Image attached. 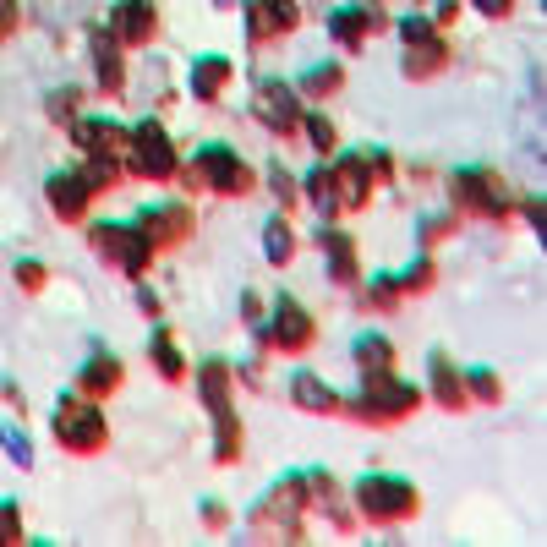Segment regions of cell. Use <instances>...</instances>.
<instances>
[{
    "instance_id": "obj_1",
    "label": "cell",
    "mask_w": 547,
    "mask_h": 547,
    "mask_svg": "<svg viewBox=\"0 0 547 547\" xmlns=\"http://www.w3.org/2000/svg\"><path fill=\"white\" fill-rule=\"evenodd\" d=\"M301 509H307V476H285L252 509V537L258 542H296L301 537Z\"/></svg>"
},
{
    "instance_id": "obj_2",
    "label": "cell",
    "mask_w": 547,
    "mask_h": 547,
    "mask_svg": "<svg viewBox=\"0 0 547 547\" xmlns=\"http://www.w3.org/2000/svg\"><path fill=\"white\" fill-rule=\"evenodd\" d=\"M416 405H422V389H416V383H400V378H389V372H367L362 400L345 405V411H356L362 422H400Z\"/></svg>"
},
{
    "instance_id": "obj_3",
    "label": "cell",
    "mask_w": 547,
    "mask_h": 547,
    "mask_svg": "<svg viewBox=\"0 0 547 547\" xmlns=\"http://www.w3.org/2000/svg\"><path fill=\"white\" fill-rule=\"evenodd\" d=\"M186 186H214L225 197H241V192H252V165H241V154L225 143H203L192 170H186Z\"/></svg>"
},
{
    "instance_id": "obj_4",
    "label": "cell",
    "mask_w": 547,
    "mask_h": 547,
    "mask_svg": "<svg viewBox=\"0 0 547 547\" xmlns=\"http://www.w3.org/2000/svg\"><path fill=\"white\" fill-rule=\"evenodd\" d=\"M203 405L214 411V427H219V444H214V455L219 460H236V449H241V422H236V411H230V362H203Z\"/></svg>"
},
{
    "instance_id": "obj_5",
    "label": "cell",
    "mask_w": 547,
    "mask_h": 547,
    "mask_svg": "<svg viewBox=\"0 0 547 547\" xmlns=\"http://www.w3.org/2000/svg\"><path fill=\"white\" fill-rule=\"evenodd\" d=\"M356 504H362V515L367 520H411L416 515V487L411 482H400V476H362L356 482Z\"/></svg>"
},
{
    "instance_id": "obj_6",
    "label": "cell",
    "mask_w": 547,
    "mask_h": 547,
    "mask_svg": "<svg viewBox=\"0 0 547 547\" xmlns=\"http://www.w3.org/2000/svg\"><path fill=\"white\" fill-rule=\"evenodd\" d=\"M55 438H61V449H72V455H99L110 433H104V416L93 411L88 400L66 394V400L55 405Z\"/></svg>"
},
{
    "instance_id": "obj_7",
    "label": "cell",
    "mask_w": 547,
    "mask_h": 547,
    "mask_svg": "<svg viewBox=\"0 0 547 547\" xmlns=\"http://www.w3.org/2000/svg\"><path fill=\"white\" fill-rule=\"evenodd\" d=\"M334 170V197H340V208H367L372 197V181H389V154H372V148H362V154H345Z\"/></svg>"
},
{
    "instance_id": "obj_8",
    "label": "cell",
    "mask_w": 547,
    "mask_h": 547,
    "mask_svg": "<svg viewBox=\"0 0 547 547\" xmlns=\"http://www.w3.org/2000/svg\"><path fill=\"white\" fill-rule=\"evenodd\" d=\"M88 241H93V252H99L104 263H115L121 274H143L148 258H154V247L143 241L137 225H93Z\"/></svg>"
},
{
    "instance_id": "obj_9",
    "label": "cell",
    "mask_w": 547,
    "mask_h": 547,
    "mask_svg": "<svg viewBox=\"0 0 547 547\" xmlns=\"http://www.w3.org/2000/svg\"><path fill=\"white\" fill-rule=\"evenodd\" d=\"M449 192H455V203H460V208H476V214H487V219L515 214V197H509V186L498 181L493 170H455Z\"/></svg>"
},
{
    "instance_id": "obj_10",
    "label": "cell",
    "mask_w": 547,
    "mask_h": 547,
    "mask_svg": "<svg viewBox=\"0 0 547 547\" xmlns=\"http://www.w3.org/2000/svg\"><path fill=\"white\" fill-rule=\"evenodd\" d=\"M126 159H132V170H137V176H148V181L176 176V148H170V137H165V126H159V121L137 126L132 143H126Z\"/></svg>"
},
{
    "instance_id": "obj_11",
    "label": "cell",
    "mask_w": 547,
    "mask_h": 547,
    "mask_svg": "<svg viewBox=\"0 0 547 547\" xmlns=\"http://www.w3.org/2000/svg\"><path fill=\"white\" fill-rule=\"evenodd\" d=\"M252 115H258L269 132L279 137H290L301 126V104H296V88L290 83H279V77H269V83H258L252 88Z\"/></svg>"
},
{
    "instance_id": "obj_12",
    "label": "cell",
    "mask_w": 547,
    "mask_h": 547,
    "mask_svg": "<svg viewBox=\"0 0 547 547\" xmlns=\"http://www.w3.org/2000/svg\"><path fill=\"white\" fill-rule=\"evenodd\" d=\"M137 230H143V241L154 252H170L186 230H192V219H186L181 203H159V208H143V214H137Z\"/></svg>"
},
{
    "instance_id": "obj_13",
    "label": "cell",
    "mask_w": 547,
    "mask_h": 547,
    "mask_svg": "<svg viewBox=\"0 0 547 547\" xmlns=\"http://www.w3.org/2000/svg\"><path fill=\"white\" fill-rule=\"evenodd\" d=\"M72 143L83 148L88 159H110V165H121V154H126L132 137L121 132V121H72Z\"/></svg>"
},
{
    "instance_id": "obj_14",
    "label": "cell",
    "mask_w": 547,
    "mask_h": 547,
    "mask_svg": "<svg viewBox=\"0 0 547 547\" xmlns=\"http://www.w3.org/2000/svg\"><path fill=\"white\" fill-rule=\"evenodd\" d=\"M263 340L279 345V351H307V345H312V312L296 307V301L285 296V301L274 307V323L263 329Z\"/></svg>"
},
{
    "instance_id": "obj_15",
    "label": "cell",
    "mask_w": 547,
    "mask_h": 547,
    "mask_svg": "<svg viewBox=\"0 0 547 547\" xmlns=\"http://www.w3.org/2000/svg\"><path fill=\"white\" fill-rule=\"evenodd\" d=\"M296 0H252L247 6V33L252 39H279V33L296 28Z\"/></svg>"
},
{
    "instance_id": "obj_16",
    "label": "cell",
    "mask_w": 547,
    "mask_h": 547,
    "mask_svg": "<svg viewBox=\"0 0 547 547\" xmlns=\"http://www.w3.org/2000/svg\"><path fill=\"white\" fill-rule=\"evenodd\" d=\"M110 33L126 44H148L154 39V0H121L110 17Z\"/></svg>"
},
{
    "instance_id": "obj_17",
    "label": "cell",
    "mask_w": 547,
    "mask_h": 547,
    "mask_svg": "<svg viewBox=\"0 0 547 547\" xmlns=\"http://www.w3.org/2000/svg\"><path fill=\"white\" fill-rule=\"evenodd\" d=\"M88 50H93V72H99V88H104V93H121L126 66H121V44H115V33H110V28H93Z\"/></svg>"
},
{
    "instance_id": "obj_18",
    "label": "cell",
    "mask_w": 547,
    "mask_h": 547,
    "mask_svg": "<svg viewBox=\"0 0 547 547\" xmlns=\"http://www.w3.org/2000/svg\"><path fill=\"white\" fill-rule=\"evenodd\" d=\"M44 192H50V208L61 219H83V208H88V181L77 176V170H61V176H50L44 181Z\"/></svg>"
},
{
    "instance_id": "obj_19",
    "label": "cell",
    "mask_w": 547,
    "mask_h": 547,
    "mask_svg": "<svg viewBox=\"0 0 547 547\" xmlns=\"http://www.w3.org/2000/svg\"><path fill=\"white\" fill-rule=\"evenodd\" d=\"M290 400L301 405V411H318V416H334V411H345V400L329 389V383L318 378V372H296L290 378Z\"/></svg>"
},
{
    "instance_id": "obj_20",
    "label": "cell",
    "mask_w": 547,
    "mask_h": 547,
    "mask_svg": "<svg viewBox=\"0 0 547 547\" xmlns=\"http://www.w3.org/2000/svg\"><path fill=\"white\" fill-rule=\"evenodd\" d=\"M121 383H126V367L115 362L110 351H93L88 367L77 372V389H83V394H115Z\"/></svg>"
},
{
    "instance_id": "obj_21",
    "label": "cell",
    "mask_w": 547,
    "mask_h": 547,
    "mask_svg": "<svg viewBox=\"0 0 547 547\" xmlns=\"http://www.w3.org/2000/svg\"><path fill=\"white\" fill-rule=\"evenodd\" d=\"M427 372H433V400L449 405V411H460V405H465V383H460V372L449 367V356L433 351V356H427Z\"/></svg>"
},
{
    "instance_id": "obj_22",
    "label": "cell",
    "mask_w": 547,
    "mask_h": 547,
    "mask_svg": "<svg viewBox=\"0 0 547 547\" xmlns=\"http://www.w3.org/2000/svg\"><path fill=\"white\" fill-rule=\"evenodd\" d=\"M449 50L438 44V33H427V39H411V50H405V77H433L444 72Z\"/></svg>"
},
{
    "instance_id": "obj_23",
    "label": "cell",
    "mask_w": 547,
    "mask_h": 547,
    "mask_svg": "<svg viewBox=\"0 0 547 547\" xmlns=\"http://www.w3.org/2000/svg\"><path fill=\"white\" fill-rule=\"evenodd\" d=\"M351 356H356V367H362V378L367 372H389L394 367V345L383 340V334H362V340L351 345Z\"/></svg>"
},
{
    "instance_id": "obj_24",
    "label": "cell",
    "mask_w": 547,
    "mask_h": 547,
    "mask_svg": "<svg viewBox=\"0 0 547 547\" xmlns=\"http://www.w3.org/2000/svg\"><path fill=\"white\" fill-rule=\"evenodd\" d=\"M225 77H230V61H225V55H203V61L192 66V93H197V99H219Z\"/></svg>"
},
{
    "instance_id": "obj_25",
    "label": "cell",
    "mask_w": 547,
    "mask_h": 547,
    "mask_svg": "<svg viewBox=\"0 0 547 547\" xmlns=\"http://www.w3.org/2000/svg\"><path fill=\"white\" fill-rule=\"evenodd\" d=\"M323 252H329V274L340 279V285H351L356 279V247H351V236H334V230H323Z\"/></svg>"
},
{
    "instance_id": "obj_26",
    "label": "cell",
    "mask_w": 547,
    "mask_h": 547,
    "mask_svg": "<svg viewBox=\"0 0 547 547\" xmlns=\"http://www.w3.org/2000/svg\"><path fill=\"white\" fill-rule=\"evenodd\" d=\"M329 28H334V39L362 44L367 33L378 28V22H372V11H367V6H340V11H334V22H329Z\"/></svg>"
},
{
    "instance_id": "obj_27",
    "label": "cell",
    "mask_w": 547,
    "mask_h": 547,
    "mask_svg": "<svg viewBox=\"0 0 547 547\" xmlns=\"http://www.w3.org/2000/svg\"><path fill=\"white\" fill-rule=\"evenodd\" d=\"M148 356H154V367L165 372V383H176L181 372H186V362H181V351H176V340H170L165 329H159L154 340H148Z\"/></svg>"
},
{
    "instance_id": "obj_28",
    "label": "cell",
    "mask_w": 547,
    "mask_h": 547,
    "mask_svg": "<svg viewBox=\"0 0 547 547\" xmlns=\"http://www.w3.org/2000/svg\"><path fill=\"white\" fill-rule=\"evenodd\" d=\"M307 197H312V208H318V214H340V197H334V170L329 165H318L307 176Z\"/></svg>"
},
{
    "instance_id": "obj_29",
    "label": "cell",
    "mask_w": 547,
    "mask_h": 547,
    "mask_svg": "<svg viewBox=\"0 0 547 547\" xmlns=\"http://www.w3.org/2000/svg\"><path fill=\"white\" fill-rule=\"evenodd\" d=\"M263 258H269V263H290V258H296V236H290L285 219H269V230H263Z\"/></svg>"
},
{
    "instance_id": "obj_30",
    "label": "cell",
    "mask_w": 547,
    "mask_h": 547,
    "mask_svg": "<svg viewBox=\"0 0 547 547\" xmlns=\"http://www.w3.org/2000/svg\"><path fill=\"white\" fill-rule=\"evenodd\" d=\"M460 383H465V389L476 394V400H487V405H493L498 394H504V383H498V372H493V367H471V372H465Z\"/></svg>"
},
{
    "instance_id": "obj_31",
    "label": "cell",
    "mask_w": 547,
    "mask_h": 547,
    "mask_svg": "<svg viewBox=\"0 0 547 547\" xmlns=\"http://www.w3.org/2000/svg\"><path fill=\"white\" fill-rule=\"evenodd\" d=\"M301 126H307V137H312L318 154H329V148H334V121H329V115H301Z\"/></svg>"
},
{
    "instance_id": "obj_32",
    "label": "cell",
    "mask_w": 547,
    "mask_h": 547,
    "mask_svg": "<svg viewBox=\"0 0 547 547\" xmlns=\"http://www.w3.org/2000/svg\"><path fill=\"white\" fill-rule=\"evenodd\" d=\"M334 88H340V66H312L301 77V93H334Z\"/></svg>"
},
{
    "instance_id": "obj_33",
    "label": "cell",
    "mask_w": 547,
    "mask_h": 547,
    "mask_svg": "<svg viewBox=\"0 0 547 547\" xmlns=\"http://www.w3.org/2000/svg\"><path fill=\"white\" fill-rule=\"evenodd\" d=\"M17 542H22V509L6 498L0 504V547H17Z\"/></svg>"
},
{
    "instance_id": "obj_34",
    "label": "cell",
    "mask_w": 547,
    "mask_h": 547,
    "mask_svg": "<svg viewBox=\"0 0 547 547\" xmlns=\"http://www.w3.org/2000/svg\"><path fill=\"white\" fill-rule=\"evenodd\" d=\"M367 301H372V307H394V301H400V279H394V274H378V279L367 285Z\"/></svg>"
},
{
    "instance_id": "obj_35",
    "label": "cell",
    "mask_w": 547,
    "mask_h": 547,
    "mask_svg": "<svg viewBox=\"0 0 547 547\" xmlns=\"http://www.w3.org/2000/svg\"><path fill=\"white\" fill-rule=\"evenodd\" d=\"M0 444L11 449V460H17V465H33V444H28V438H22L11 422H0Z\"/></svg>"
},
{
    "instance_id": "obj_36",
    "label": "cell",
    "mask_w": 547,
    "mask_h": 547,
    "mask_svg": "<svg viewBox=\"0 0 547 547\" xmlns=\"http://www.w3.org/2000/svg\"><path fill=\"white\" fill-rule=\"evenodd\" d=\"M394 279H400V290H411V296H416V290H427V285H433V263H427V258H416L411 269H405V274H394Z\"/></svg>"
},
{
    "instance_id": "obj_37",
    "label": "cell",
    "mask_w": 547,
    "mask_h": 547,
    "mask_svg": "<svg viewBox=\"0 0 547 547\" xmlns=\"http://www.w3.org/2000/svg\"><path fill=\"white\" fill-rule=\"evenodd\" d=\"M17 285L22 290H39L44 285V269H39V263H17Z\"/></svg>"
},
{
    "instance_id": "obj_38",
    "label": "cell",
    "mask_w": 547,
    "mask_h": 547,
    "mask_svg": "<svg viewBox=\"0 0 547 547\" xmlns=\"http://www.w3.org/2000/svg\"><path fill=\"white\" fill-rule=\"evenodd\" d=\"M11 28H17V0H0V44L11 39Z\"/></svg>"
},
{
    "instance_id": "obj_39",
    "label": "cell",
    "mask_w": 547,
    "mask_h": 547,
    "mask_svg": "<svg viewBox=\"0 0 547 547\" xmlns=\"http://www.w3.org/2000/svg\"><path fill=\"white\" fill-rule=\"evenodd\" d=\"M476 11H482V17H509V11H515V0H471Z\"/></svg>"
},
{
    "instance_id": "obj_40",
    "label": "cell",
    "mask_w": 547,
    "mask_h": 547,
    "mask_svg": "<svg viewBox=\"0 0 547 547\" xmlns=\"http://www.w3.org/2000/svg\"><path fill=\"white\" fill-rule=\"evenodd\" d=\"M400 33H405V44H411V39H427V33H433V22H422V17H405V22H400Z\"/></svg>"
},
{
    "instance_id": "obj_41",
    "label": "cell",
    "mask_w": 547,
    "mask_h": 547,
    "mask_svg": "<svg viewBox=\"0 0 547 547\" xmlns=\"http://www.w3.org/2000/svg\"><path fill=\"white\" fill-rule=\"evenodd\" d=\"M274 192H279V197H285V203H290V197H296V181H290L285 170H279V176H274Z\"/></svg>"
},
{
    "instance_id": "obj_42",
    "label": "cell",
    "mask_w": 547,
    "mask_h": 547,
    "mask_svg": "<svg viewBox=\"0 0 547 547\" xmlns=\"http://www.w3.org/2000/svg\"><path fill=\"white\" fill-rule=\"evenodd\" d=\"M72 104H77L72 93H55V99H50V110H55V115H72Z\"/></svg>"
},
{
    "instance_id": "obj_43",
    "label": "cell",
    "mask_w": 547,
    "mask_h": 547,
    "mask_svg": "<svg viewBox=\"0 0 547 547\" xmlns=\"http://www.w3.org/2000/svg\"><path fill=\"white\" fill-rule=\"evenodd\" d=\"M449 230V219H433V225H422V241H438Z\"/></svg>"
},
{
    "instance_id": "obj_44",
    "label": "cell",
    "mask_w": 547,
    "mask_h": 547,
    "mask_svg": "<svg viewBox=\"0 0 547 547\" xmlns=\"http://www.w3.org/2000/svg\"><path fill=\"white\" fill-rule=\"evenodd\" d=\"M372 6H378V0H372Z\"/></svg>"
}]
</instances>
